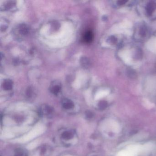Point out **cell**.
Listing matches in <instances>:
<instances>
[{
  "label": "cell",
  "instance_id": "cell-1",
  "mask_svg": "<svg viewBox=\"0 0 156 156\" xmlns=\"http://www.w3.org/2000/svg\"><path fill=\"white\" fill-rule=\"evenodd\" d=\"M50 91L55 95H57L61 90V84L58 81H54L51 84L50 88Z\"/></svg>",
  "mask_w": 156,
  "mask_h": 156
},
{
  "label": "cell",
  "instance_id": "cell-2",
  "mask_svg": "<svg viewBox=\"0 0 156 156\" xmlns=\"http://www.w3.org/2000/svg\"><path fill=\"white\" fill-rule=\"evenodd\" d=\"M53 112V109L51 107L47 105H43L39 109V112L42 115H49Z\"/></svg>",
  "mask_w": 156,
  "mask_h": 156
},
{
  "label": "cell",
  "instance_id": "cell-3",
  "mask_svg": "<svg viewBox=\"0 0 156 156\" xmlns=\"http://www.w3.org/2000/svg\"><path fill=\"white\" fill-rule=\"evenodd\" d=\"M18 30L20 34L26 36L29 33L30 28L29 26L26 24H22L19 25Z\"/></svg>",
  "mask_w": 156,
  "mask_h": 156
},
{
  "label": "cell",
  "instance_id": "cell-4",
  "mask_svg": "<svg viewBox=\"0 0 156 156\" xmlns=\"http://www.w3.org/2000/svg\"><path fill=\"white\" fill-rule=\"evenodd\" d=\"M62 105L66 110H70L74 106L73 101L68 98H64L62 101Z\"/></svg>",
  "mask_w": 156,
  "mask_h": 156
},
{
  "label": "cell",
  "instance_id": "cell-5",
  "mask_svg": "<svg viewBox=\"0 0 156 156\" xmlns=\"http://www.w3.org/2000/svg\"><path fill=\"white\" fill-rule=\"evenodd\" d=\"M83 41L86 43H89L93 41V34L91 31H88L83 36Z\"/></svg>",
  "mask_w": 156,
  "mask_h": 156
},
{
  "label": "cell",
  "instance_id": "cell-6",
  "mask_svg": "<svg viewBox=\"0 0 156 156\" xmlns=\"http://www.w3.org/2000/svg\"><path fill=\"white\" fill-rule=\"evenodd\" d=\"M13 87V82L9 79H6L3 81L2 87L3 89L6 91L11 90Z\"/></svg>",
  "mask_w": 156,
  "mask_h": 156
},
{
  "label": "cell",
  "instance_id": "cell-7",
  "mask_svg": "<svg viewBox=\"0 0 156 156\" xmlns=\"http://www.w3.org/2000/svg\"><path fill=\"white\" fill-rule=\"evenodd\" d=\"M74 135V133L73 130H66L64 131L61 135V137L64 140H70L73 138Z\"/></svg>",
  "mask_w": 156,
  "mask_h": 156
},
{
  "label": "cell",
  "instance_id": "cell-8",
  "mask_svg": "<svg viewBox=\"0 0 156 156\" xmlns=\"http://www.w3.org/2000/svg\"><path fill=\"white\" fill-rule=\"evenodd\" d=\"M156 9V4L154 2H151L147 5L146 7L147 14L151 15Z\"/></svg>",
  "mask_w": 156,
  "mask_h": 156
},
{
  "label": "cell",
  "instance_id": "cell-9",
  "mask_svg": "<svg viewBox=\"0 0 156 156\" xmlns=\"http://www.w3.org/2000/svg\"><path fill=\"white\" fill-rule=\"evenodd\" d=\"M80 64L84 68H88L90 66V61L86 57H83L80 59Z\"/></svg>",
  "mask_w": 156,
  "mask_h": 156
},
{
  "label": "cell",
  "instance_id": "cell-10",
  "mask_svg": "<svg viewBox=\"0 0 156 156\" xmlns=\"http://www.w3.org/2000/svg\"><path fill=\"white\" fill-rule=\"evenodd\" d=\"M14 156H27L26 152L21 148L16 149Z\"/></svg>",
  "mask_w": 156,
  "mask_h": 156
},
{
  "label": "cell",
  "instance_id": "cell-11",
  "mask_svg": "<svg viewBox=\"0 0 156 156\" xmlns=\"http://www.w3.org/2000/svg\"><path fill=\"white\" fill-rule=\"evenodd\" d=\"M134 154L128 150L127 151H123L119 152L117 156H134Z\"/></svg>",
  "mask_w": 156,
  "mask_h": 156
},
{
  "label": "cell",
  "instance_id": "cell-12",
  "mask_svg": "<svg viewBox=\"0 0 156 156\" xmlns=\"http://www.w3.org/2000/svg\"><path fill=\"white\" fill-rule=\"evenodd\" d=\"M15 5V1H7V3L4 6V10H8L10 9L11 7L14 6Z\"/></svg>",
  "mask_w": 156,
  "mask_h": 156
},
{
  "label": "cell",
  "instance_id": "cell-13",
  "mask_svg": "<svg viewBox=\"0 0 156 156\" xmlns=\"http://www.w3.org/2000/svg\"><path fill=\"white\" fill-rule=\"evenodd\" d=\"M33 95V92L32 88H29L28 89L27 91V95L29 98H31L32 97Z\"/></svg>",
  "mask_w": 156,
  "mask_h": 156
},
{
  "label": "cell",
  "instance_id": "cell-14",
  "mask_svg": "<svg viewBox=\"0 0 156 156\" xmlns=\"http://www.w3.org/2000/svg\"><path fill=\"white\" fill-rule=\"evenodd\" d=\"M110 41L111 42L113 43H115V42H116V38H115V37H111L110 38Z\"/></svg>",
  "mask_w": 156,
  "mask_h": 156
},
{
  "label": "cell",
  "instance_id": "cell-15",
  "mask_svg": "<svg viewBox=\"0 0 156 156\" xmlns=\"http://www.w3.org/2000/svg\"><path fill=\"white\" fill-rule=\"evenodd\" d=\"M126 2H127V1H119V3L120 5H123L124 4H125Z\"/></svg>",
  "mask_w": 156,
  "mask_h": 156
}]
</instances>
